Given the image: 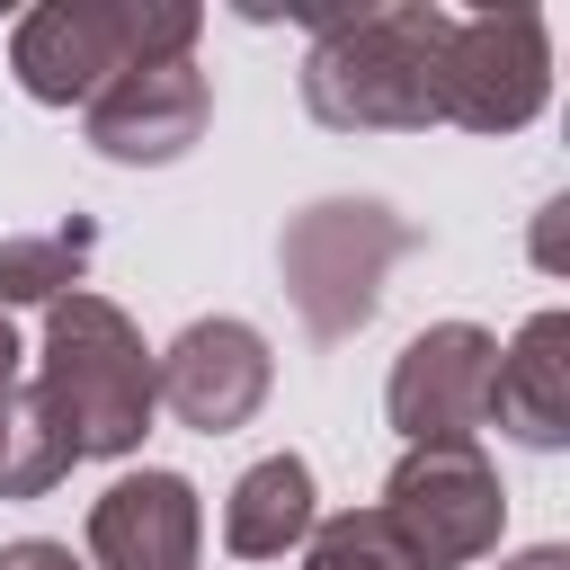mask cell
<instances>
[{"mask_svg": "<svg viewBox=\"0 0 570 570\" xmlns=\"http://www.w3.org/2000/svg\"><path fill=\"white\" fill-rule=\"evenodd\" d=\"M196 36H205L196 0H45L18 18L9 71L36 107H89L107 80L196 53Z\"/></svg>", "mask_w": 570, "mask_h": 570, "instance_id": "cell-3", "label": "cell"}, {"mask_svg": "<svg viewBox=\"0 0 570 570\" xmlns=\"http://www.w3.org/2000/svg\"><path fill=\"white\" fill-rule=\"evenodd\" d=\"M490 419L534 445V454H561L570 445V312H534L499 365H490Z\"/></svg>", "mask_w": 570, "mask_h": 570, "instance_id": "cell-11", "label": "cell"}, {"mask_svg": "<svg viewBox=\"0 0 570 570\" xmlns=\"http://www.w3.org/2000/svg\"><path fill=\"white\" fill-rule=\"evenodd\" d=\"M18 383H27V347H18V321L0 312V401H9Z\"/></svg>", "mask_w": 570, "mask_h": 570, "instance_id": "cell-17", "label": "cell"}, {"mask_svg": "<svg viewBox=\"0 0 570 570\" xmlns=\"http://www.w3.org/2000/svg\"><path fill=\"white\" fill-rule=\"evenodd\" d=\"M508 570H570V552H561V543H534V552H517Z\"/></svg>", "mask_w": 570, "mask_h": 570, "instance_id": "cell-18", "label": "cell"}, {"mask_svg": "<svg viewBox=\"0 0 570 570\" xmlns=\"http://www.w3.org/2000/svg\"><path fill=\"white\" fill-rule=\"evenodd\" d=\"M53 428L80 445V463H116L151 436V410H160V383H151V347L134 330L125 303L107 294H62L45 303V347H36V383H27Z\"/></svg>", "mask_w": 570, "mask_h": 570, "instance_id": "cell-2", "label": "cell"}, {"mask_svg": "<svg viewBox=\"0 0 570 570\" xmlns=\"http://www.w3.org/2000/svg\"><path fill=\"white\" fill-rule=\"evenodd\" d=\"M410 249H419V223H401L383 196H321L285 223L276 276H285V303L303 312V330L321 347H338L383 312V276Z\"/></svg>", "mask_w": 570, "mask_h": 570, "instance_id": "cell-4", "label": "cell"}, {"mask_svg": "<svg viewBox=\"0 0 570 570\" xmlns=\"http://www.w3.org/2000/svg\"><path fill=\"white\" fill-rule=\"evenodd\" d=\"M71 463H80V445L53 428V410L18 383L9 401H0V499H45L53 481H71Z\"/></svg>", "mask_w": 570, "mask_h": 570, "instance_id": "cell-14", "label": "cell"}, {"mask_svg": "<svg viewBox=\"0 0 570 570\" xmlns=\"http://www.w3.org/2000/svg\"><path fill=\"white\" fill-rule=\"evenodd\" d=\"M552 98V27L543 9H481L445 18L436 53V125L463 134H525Z\"/></svg>", "mask_w": 570, "mask_h": 570, "instance_id": "cell-6", "label": "cell"}, {"mask_svg": "<svg viewBox=\"0 0 570 570\" xmlns=\"http://www.w3.org/2000/svg\"><path fill=\"white\" fill-rule=\"evenodd\" d=\"M205 552V499L187 472H125L89 499V561L98 570H196Z\"/></svg>", "mask_w": 570, "mask_h": 570, "instance_id": "cell-10", "label": "cell"}, {"mask_svg": "<svg viewBox=\"0 0 570 570\" xmlns=\"http://www.w3.org/2000/svg\"><path fill=\"white\" fill-rule=\"evenodd\" d=\"M0 570H89V561H71V543H53V534H18V543H0Z\"/></svg>", "mask_w": 570, "mask_h": 570, "instance_id": "cell-16", "label": "cell"}, {"mask_svg": "<svg viewBox=\"0 0 570 570\" xmlns=\"http://www.w3.org/2000/svg\"><path fill=\"white\" fill-rule=\"evenodd\" d=\"M205 116H214V80L196 71V53H178V62H142L125 80H107L80 107V134L116 169H169L205 142Z\"/></svg>", "mask_w": 570, "mask_h": 570, "instance_id": "cell-9", "label": "cell"}, {"mask_svg": "<svg viewBox=\"0 0 570 570\" xmlns=\"http://www.w3.org/2000/svg\"><path fill=\"white\" fill-rule=\"evenodd\" d=\"M312 525H321V490H312L303 454H258L223 499V552L232 561H285V552H303Z\"/></svg>", "mask_w": 570, "mask_h": 570, "instance_id": "cell-12", "label": "cell"}, {"mask_svg": "<svg viewBox=\"0 0 570 570\" xmlns=\"http://www.w3.org/2000/svg\"><path fill=\"white\" fill-rule=\"evenodd\" d=\"M374 517L392 525L410 570H472L481 552H499L508 490H499V463L481 445H401Z\"/></svg>", "mask_w": 570, "mask_h": 570, "instance_id": "cell-5", "label": "cell"}, {"mask_svg": "<svg viewBox=\"0 0 570 570\" xmlns=\"http://www.w3.org/2000/svg\"><path fill=\"white\" fill-rule=\"evenodd\" d=\"M490 365L499 338L481 321H428L383 383V419L401 428V445H472L490 428Z\"/></svg>", "mask_w": 570, "mask_h": 570, "instance_id": "cell-7", "label": "cell"}, {"mask_svg": "<svg viewBox=\"0 0 570 570\" xmlns=\"http://www.w3.org/2000/svg\"><path fill=\"white\" fill-rule=\"evenodd\" d=\"M436 53H445L436 0L338 9L303 53V107L330 134H428L436 125Z\"/></svg>", "mask_w": 570, "mask_h": 570, "instance_id": "cell-1", "label": "cell"}, {"mask_svg": "<svg viewBox=\"0 0 570 570\" xmlns=\"http://www.w3.org/2000/svg\"><path fill=\"white\" fill-rule=\"evenodd\" d=\"M89 258H98V223H89V214H62V223H45V232H9V240H0V312L80 294Z\"/></svg>", "mask_w": 570, "mask_h": 570, "instance_id": "cell-13", "label": "cell"}, {"mask_svg": "<svg viewBox=\"0 0 570 570\" xmlns=\"http://www.w3.org/2000/svg\"><path fill=\"white\" fill-rule=\"evenodd\" d=\"M151 383H160V410L196 436H232L267 410V383H276V356L267 338L240 321V312H205L187 321L160 356H151Z\"/></svg>", "mask_w": 570, "mask_h": 570, "instance_id": "cell-8", "label": "cell"}, {"mask_svg": "<svg viewBox=\"0 0 570 570\" xmlns=\"http://www.w3.org/2000/svg\"><path fill=\"white\" fill-rule=\"evenodd\" d=\"M303 570H410V552L392 543V525L374 508H338L303 534Z\"/></svg>", "mask_w": 570, "mask_h": 570, "instance_id": "cell-15", "label": "cell"}]
</instances>
